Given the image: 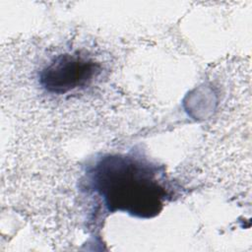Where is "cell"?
Masks as SVG:
<instances>
[{
    "mask_svg": "<svg viewBox=\"0 0 252 252\" xmlns=\"http://www.w3.org/2000/svg\"><path fill=\"white\" fill-rule=\"evenodd\" d=\"M97 66L79 55L61 54L42 72L41 83L50 92L64 94L88 85Z\"/></svg>",
    "mask_w": 252,
    "mask_h": 252,
    "instance_id": "cell-2",
    "label": "cell"
},
{
    "mask_svg": "<svg viewBox=\"0 0 252 252\" xmlns=\"http://www.w3.org/2000/svg\"><path fill=\"white\" fill-rule=\"evenodd\" d=\"M98 190L109 207L140 217L158 212L160 188L144 167L125 158H112L97 166Z\"/></svg>",
    "mask_w": 252,
    "mask_h": 252,
    "instance_id": "cell-1",
    "label": "cell"
}]
</instances>
